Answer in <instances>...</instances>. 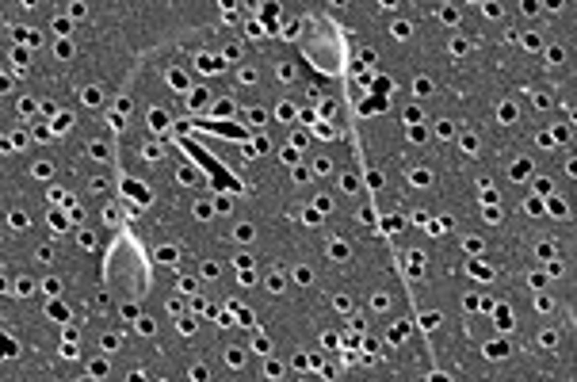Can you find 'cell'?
Wrapping results in <instances>:
<instances>
[{
    "instance_id": "6da1fadb",
    "label": "cell",
    "mask_w": 577,
    "mask_h": 382,
    "mask_svg": "<svg viewBox=\"0 0 577 382\" xmlns=\"http://www.w3.org/2000/svg\"><path fill=\"white\" fill-rule=\"evenodd\" d=\"M264 371H268V374H272V378H279V374H283V367H279V363H276V359H268V363H264Z\"/></svg>"
}]
</instances>
